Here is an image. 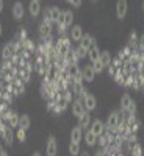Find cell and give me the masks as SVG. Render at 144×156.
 <instances>
[{
    "label": "cell",
    "instance_id": "1",
    "mask_svg": "<svg viewBox=\"0 0 144 156\" xmlns=\"http://www.w3.org/2000/svg\"><path fill=\"white\" fill-rule=\"evenodd\" d=\"M121 120H122V119H121L119 111H113V112L108 115V120H107V123H105L107 129H108L110 133H114V134H116V126L119 125Z\"/></svg>",
    "mask_w": 144,
    "mask_h": 156
},
{
    "label": "cell",
    "instance_id": "2",
    "mask_svg": "<svg viewBox=\"0 0 144 156\" xmlns=\"http://www.w3.org/2000/svg\"><path fill=\"white\" fill-rule=\"evenodd\" d=\"M46 151H47V156H57V153H58V142H57L55 136H49L47 137Z\"/></svg>",
    "mask_w": 144,
    "mask_h": 156
},
{
    "label": "cell",
    "instance_id": "3",
    "mask_svg": "<svg viewBox=\"0 0 144 156\" xmlns=\"http://www.w3.org/2000/svg\"><path fill=\"white\" fill-rule=\"evenodd\" d=\"M83 34H85V33H83V28L80 27V25H72L71 33H69L72 42H80L82 37H83Z\"/></svg>",
    "mask_w": 144,
    "mask_h": 156
},
{
    "label": "cell",
    "instance_id": "4",
    "mask_svg": "<svg viewBox=\"0 0 144 156\" xmlns=\"http://www.w3.org/2000/svg\"><path fill=\"white\" fill-rule=\"evenodd\" d=\"M127 9H128L127 0H117V3H116V16H117V19H124L125 14H127Z\"/></svg>",
    "mask_w": 144,
    "mask_h": 156
},
{
    "label": "cell",
    "instance_id": "5",
    "mask_svg": "<svg viewBox=\"0 0 144 156\" xmlns=\"http://www.w3.org/2000/svg\"><path fill=\"white\" fill-rule=\"evenodd\" d=\"M82 103L85 105V109H86L88 112L94 111V109H96V106H97V105H96V103H97V101H96V97H94L93 94H89V92H88V94H86V97L82 100Z\"/></svg>",
    "mask_w": 144,
    "mask_h": 156
},
{
    "label": "cell",
    "instance_id": "6",
    "mask_svg": "<svg viewBox=\"0 0 144 156\" xmlns=\"http://www.w3.org/2000/svg\"><path fill=\"white\" fill-rule=\"evenodd\" d=\"M89 129L93 131L97 137L100 136V134H103L105 133V123H103L102 120H99V119H96L94 122H91V126H89Z\"/></svg>",
    "mask_w": 144,
    "mask_h": 156
},
{
    "label": "cell",
    "instance_id": "7",
    "mask_svg": "<svg viewBox=\"0 0 144 156\" xmlns=\"http://www.w3.org/2000/svg\"><path fill=\"white\" fill-rule=\"evenodd\" d=\"M85 111H86V109H85V105L82 103V100L77 97V98L72 101V114H74V115L77 117V119H78V117H80Z\"/></svg>",
    "mask_w": 144,
    "mask_h": 156
},
{
    "label": "cell",
    "instance_id": "8",
    "mask_svg": "<svg viewBox=\"0 0 144 156\" xmlns=\"http://www.w3.org/2000/svg\"><path fill=\"white\" fill-rule=\"evenodd\" d=\"M0 134H2L3 140L6 142L8 145H11V144H13V140H14V133H13V128H11L8 123L3 126V129H2V133H0Z\"/></svg>",
    "mask_w": 144,
    "mask_h": 156
},
{
    "label": "cell",
    "instance_id": "9",
    "mask_svg": "<svg viewBox=\"0 0 144 156\" xmlns=\"http://www.w3.org/2000/svg\"><path fill=\"white\" fill-rule=\"evenodd\" d=\"M82 75H83V80L85 81H88V83H91L96 78V72H94V69H93V64L91 66H85L83 69H82Z\"/></svg>",
    "mask_w": 144,
    "mask_h": 156
},
{
    "label": "cell",
    "instance_id": "10",
    "mask_svg": "<svg viewBox=\"0 0 144 156\" xmlns=\"http://www.w3.org/2000/svg\"><path fill=\"white\" fill-rule=\"evenodd\" d=\"M78 126H80L82 129H85V128L89 129V126H91V114L88 111H85L80 117H78Z\"/></svg>",
    "mask_w": 144,
    "mask_h": 156
},
{
    "label": "cell",
    "instance_id": "11",
    "mask_svg": "<svg viewBox=\"0 0 144 156\" xmlns=\"http://www.w3.org/2000/svg\"><path fill=\"white\" fill-rule=\"evenodd\" d=\"M83 139V129L75 125L72 128V131H71V142H77V144H80V140Z\"/></svg>",
    "mask_w": 144,
    "mask_h": 156
},
{
    "label": "cell",
    "instance_id": "12",
    "mask_svg": "<svg viewBox=\"0 0 144 156\" xmlns=\"http://www.w3.org/2000/svg\"><path fill=\"white\" fill-rule=\"evenodd\" d=\"M60 22H63L66 27H72V22H74V14H72V11L71 9H66V11H63V14L60 17Z\"/></svg>",
    "mask_w": 144,
    "mask_h": 156
},
{
    "label": "cell",
    "instance_id": "13",
    "mask_svg": "<svg viewBox=\"0 0 144 156\" xmlns=\"http://www.w3.org/2000/svg\"><path fill=\"white\" fill-rule=\"evenodd\" d=\"M24 80L22 78H14L13 80V84H14V94L13 95H22L25 92V86H24Z\"/></svg>",
    "mask_w": 144,
    "mask_h": 156
},
{
    "label": "cell",
    "instance_id": "14",
    "mask_svg": "<svg viewBox=\"0 0 144 156\" xmlns=\"http://www.w3.org/2000/svg\"><path fill=\"white\" fill-rule=\"evenodd\" d=\"M80 45H82V47H85L86 50H89L91 47H94V45H96V41H94V37L91 36V34L85 33V34H83V37H82V41H80Z\"/></svg>",
    "mask_w": 144,
    "mask_h": 156
},
{
    "label": "cell",
    "instance_id": "15",
    "mask_svg": "<svg viewBox=\"0 0 144 156\" xmlns=\"http://www.w3.org/2000/svg\"><path fill=\"white\" fill-rule=\"evenodd\" d=\"M19 114L16 112V111H9V114H8V125L11 126V128H19Z\"/></svg>",
    "mask_w": 144,
    "mask_h": 156
},
{
    "label": "cell",
    "instance_id": "16",
    "mask_svg": "<svg viewBox=\"0 0 144 156\" xmlns=\"http://www.w3.org/2000/svg\"><path fill=\"white\" fill-rule=\"evenodd\" d=\"M28 11H30V14L33 17H38L39 12H41V3H39L38 0H31V2L28 3Z\"/></svg>",
    "mask_w": 144,
    "mask_h": 156
},
{
    "label": "cell",
    "instance_id": "17",
    "mask_svg": "<svg viewBox=\"0 0 144 156\" xmlns=\"http://www.w3.org/2000/svg\"><path fill=\"white\" fill-rule=\"evenodd\" d=\"M85 142H86L88 147H94L97 144V136L91 131V129H86L85 131Z\"/></svg>",
    "mask_w": 144,
    "mask_h": 156
},
{
    "label": "cell",
    "instance_id": "18",
    "mask_svg": "<svg viewBox=\"0 0 144 156\" xmlns=\"http://www.w3.org/2000/svg\"><path fill=\"white\" fill-rule=\"evenodd\" d=\"M39 34H41V37H42V39L50 37V36H52V25H49V23L42 22L41 25H39Z\"/></svg>",
    "mask_w": 144,
    "mask_h": 156
},
{
    "label": "cell",
    "instance_id": "19",
    "mask_svg": "<svg viewBox=\"0 0 144 156\" xmlns=\"http://www.w3.org/2000/svg\"><path fill=\"white\" fill-rule=\"evenodd\" d=\"M88 58H89V61L91 62H96V61H99L100 59V50L97 48V45H94V47H91L89 50H88Z\"/></svg>",
    "mask_w": 144,
    "mask_h": 156
},
{
    "label": "cell",
    "instance_id": "20",
    "mask_svg": "<svg viewBox=\"0 0 144 156\" xmlns=\"http://www.w3.org/2000/svg\"><path fill=\"white\" fill-rule=\"evenodd\" d=\"M24 5L20 3V2H16L14 5H13V16H14V19H22V16H24Z\"/></svg>",
    "mask_w": 144,
    "mask_h": 156
},
{
    "label": "cell",
    "instance_id": "21",
    "mask_svg": "<svg viewBox=\"0 0 144 156\" xmlns=\"http://www.w3.org/2000/svg\"><path fill=\"white\" fill-rule=\"evenodd\" d=\"M68 105H69V101L64 98V97H61V98L57 101V106L54 108V112H55V114H60V112H63V111H66Z\"/></svg>",
    "mask_w": 144,
    "mask_h": 156
},
{
    "label": "cell",
    "instance_id": "22",
    "mask_svg": "<svg viewBox=\"0 0 144 156\" xmlns=\"http://www.w3.org/2000/svg\"><path fill=\"white\" fill-rule=\"evenodd\" d=\"M61 14H63V11L58 6H52L50 8V17H52V22H54V23H58L60 22Z\"/></svg>",
    "mask_w": 144,
    "mask_h": 156
},
{
    "label": "cell",
    "instance_id": "23",
    "mask_svg": "<svg viewBox=\"0 0 144 156\" xmlns=\"http://www.w3.org/2000/svg\"><path fill=\"white\" fill-rule=\"evenodd\" d=\"M111 61H113V58L110 55V51H107V50L100 51V62L103 64V67H108L111 64Z\"/></svg>",
    "mask_w": 144,
    "mask_h": 156
},
{
    "label": "cell",
    "instance_id": "24",
    "mask_svg": "<svg viewBox=\"0 0 144 156\" xmlns=\"http://www.w3.org/2000/svg\"><path fill=\"white\" fill-rule=\"evenodd\" d=\"M138 44H139V37H138L136 31H132L128 36V47H132L133 50H138Z\"/></svg>",
    "mask_w": 144,
    "mask_h": 156
},
{
    "label": "cell",
    "instance_id": "25",
    "mask_svg": "<svg viewBox=\"0 0 144 156\" xmlns=\"http://www.w3.org/2000/svg\"><path fill=\"white\" fill-rule=\"evenodd\" d=\"M83 89H85L83 81H72V87H71V90H72V94H74V95L78 97V95L83 92Z\"/></svg>",
    "mask_w": 144,
    "mask_h": 156
},
{
    "label": "cell",
    "instance_id": "26",
    "mask_svg": "<svg viewBox=\"0 0 144 156\" xmlns=\"http://www.w3.org/2000/svg\"><path fill=\"white\" fill-rule=\"evenodd\" d=\"M30 117L27 115V114H22L20 117H19V128H24V129H28L30 128Z\"/></svg>",
    "mask_w": 144,
    "mask_h": 156
},
{
    "label": "cell",
    "instance_id": "27",
    "mask_svg": "<svg viewBox=\"0 0 144 156\" xmlns=\"http://www.w3.org/2000/svg\"><path fill=\"white\" fill-rule=\"evenodd\" d=\"M132 95L130 94H124L122 97H121V109L122 111H127V108H128V105L132 103Z\"/></svg>",
    "mask_w": 144,
    "mask_h": 156
},
{
    "label": "cell",
    "instance_id": "28",
    "mask_svg": "<svg viewBox=\"0 0 144 156\" xmlns=\"http://www.w3.org/2000/svg\"><path fill=\"white\" fill-rule=\"evenodd\" d=\"M135 73H136V72H135ZM135 73H124V83H122V86H125V87H132Z\"/></svg>",
    "mask_w": 144,
    "mask_h": 156
},
{
    "label": "cell",
    "instance_id": "29",
    "mask_svg": "<svg viewBox=\"0 0 144 156\" xmlns=\"http://www.w3.org/2000/svg\"><path fill=\"white\" fill-rule=\"evenodd\" d=\"M80 144H77V142H71L69 144V153L72 156H77V154H80Z\"/></svg>",
    "mask_w": 144,
    "mask_h": 156
},
{
    "label": "cell",
    "instance_id": "30",
    "mask_svg": "<svg viewBox=\"0 0 144 156\" xmlns=\"http://www.w3.org/2000/svg\"><path fill=\"white\" fill-rule=\"evenodd\" d=\"M128 153H130V156H142V147L136 142V144H135L132 148H130Z\"/></svg>",
    "mask_w": 144,
    "mask_h": 156
},
{
    "label": "cell",
    "instance_id": "31",
    "mask_svg": "<svg viewBox=\"0 0 144 156\" xmlns=\"http://www.w3.org/2000/svg\"><path fill=\"white\" fill-rule=\"evenodd\" d=\"M105 128H107V126H105ZM97 144H99L102 148H103V147H105V145L108 144V133H107V131L103 133V134H100V136L97 137Z\"/></svg>",
    "mask_w": 144,
    "mask_h": 156
},
{
    "label": "cell",
    "instance_id": "32",
    "mask_svg": "<svg viewBox=\"0 0 144 156\" xmlns=\"http://www.w3.org/2000/svg\"><path fill=\"white\" fill-rule=\"evenodd\" d=\"M75 53H77L78 59H83L85 56H88V50H86L85 47H82V45H78V47L75 48Z\"/></svg>",
    "mask_w": 144,
    "mask_h": 156
},
{
    "label": "cell",
    "instance_id": "33",
    "mask_svg": "<svg viewBox=\"0 0 144 156\" xmlns=\"http://www.w3.org/2000/svg\"><path fill=\"white\" fill-rule=\"evenodd\" d=\"M16 136H17V139H19L20 142H25V140H27V129H24V128H17Z\"/></svg>",
    "mask_w": 144,
    "mask_h": 156
},
{
    "label": "cell",
    "instance_id": "34",
    "mask_svg": "<svg viewBox=\"0 0 144 156\" xmlns=\"http://www.w3.org/2000/svg\"><path fill=\"white\" fill-rule=\"evenodd\" d=\"M113 78H114V81H116L117 84H122V83H124V73H122V70L119 69V70H117V72L114 73V76H113Z\"/></svg>",
    "mask_w": 144,
    "mask_h": 156
},
{
    "label": "cell",
    "instance_id": "35",
    "mask_svg": "<svg viewBox=\"0 0 144 156\" xmlns=\"http://www.w3.org/2000/svg\"><path fill=\"white\" fill-rule=\"evenodd\" d=\"M42 22H46V23H49V25H54V22H52V17H50V8H49V6L44 9V20H42Z\"/></svg>",
    "mask_w": 144,
    "mask_h": 156
},
{
    "label": "cell",
    "instance_id": "36",
    "mask_svg": "<svg viewBox=\"0 0 144 156\" xmlns=\"http://www.w3.org/2000/svg\"><path fill=\"white\" fill-rule=\"evenodd\" d=\"M93 69H94V72H96V73H102L105 67H103V64H102V62H100V59H99V61H96V62L93 64Z\"/></svg>",
    "mask_w": 144,
    "mask_h": 156
},
{
    "label": "cell",
    "instance_id": "37",
    "mask_svg": "<svg viewBox=\"0 0 144 156\" xmlns=\"http://www.w3.org/2000/svg\"><path fill=\"white\" fill-rule=\"evenodd\" d=\"M66 30H68V27H66V25H64L63 22H58V23H57V31H58L60 36L66 34Z\"/></svg>",
    "mask_w": 144,
    "mask_h": 156
},
{
    "label": "cell",
    "instance_id": "38",
    "mask_svg": "<svg viewBox=\"0 0 144 156\" xmlns=\"http://www.w3.org/2000/svg\"><path fill=\"white\" fill-rule=\"evenodd\" d=\"M127 112L130 114V115H135L136 114V103L132 100V103L128 105V108H127Z\"/></svg>",
    "mask_w": 144,
    "mask_h": 156
},
{
    "label": "cell",
    "instance_id": "39",
    "mask_svg": "<svg viewBox=\"0 0 144 156\" xmlns=\"http://www.w3.org/2000/svg\"><path fill=\"white\" fill-rule=\"evenodd\" d=\"M24 39H27V31H25L24 28H20V31H19V34H17V37L14 39V41H24Z\"/></svg>",
    "mask_w": 144,
    "mask_h": 156
},
{
    "label": "cell",
    "instance_id": "40",
    "mask_svg": "<svg viewBox=\"0 0 144 156\" xmlns=\"http://www.w3.org/2000/svg\"><path fill=\"white\" fill-rule=\"evenodd\" d=\"M117 70H119V69L114 67L113 64H110V66H108V75H110V76H114V73H116Z\"/></svg>",
    "mask_w": 144,
    "mask_h": 156
},
{
    "label": "cell",
    "instance_id": "41",
    "mask_svg": "<svg viewBox=\"0 0 144 156\" xmlns=\"http://www.w3.org/2000/svg\"><path fill=\"white\" fill-rule=\"evenodd\" d=\"M138 50L139 51H144V33L139 36V44H138Z\"/></svg>",
    "mask_w": 144,
    "mask_h": 156
},
{
    "label": "cell",
    "instance_id": "42",
    "mask_svg": "<svg viewBox=\"0 0 144 156\" xmlns=\"http://www.w3.org/2000/svg\"><path fill=\"white\" fill-rule=\"evenodd\" d=\"M80 5H82V0H72V6L74 8H78Z\"/></svg>",
    "mask_w": 144,
    "mask_h": 156
},
{
    "label": "cell",
    "instance_id": "43",
    "mask_svg": "<svg viewBox=\"0 0 144 156\" xmlns=\"http://www.w3.org/2000/svg\"><path fill=\"white\" fill-rule=\"evenodd\" d=\"M0 156H8V153H6V150L0 145Z\"/></svg>",
    "mask_w": 144,
    "mask_h": 156
},
{
    "label": "cell",
    "instance_id": "44",
    "mask_svg": "<svg viewBox=\"0 0 144 156\" xmlns=\"http://www.w3.org/2000/svg\"><path fill=\"white\" fill-rule=\"evenodd\" d=\"M94 156H105V153H103V150H97L94 153Z\"/></svg>",
    "mask_w": 144,
    "mask_h": 156
},
{
    "label": "cell",
    "instance_id": "45",
    "mask_svg": "<svg viewBox=\"0 0 144 156\" xmlns=\"http://www.w3.org/2000/svg\"><path fill=\"white\" fill-rule=\"evenodd\" d=\"M78 156H91V154H89V151H80Z\"/></svg>",
    "mask_w": 144,
    "mask_h": 156
},
{
    "label": "cell",
    "instance_id": "46",
    "mask_svg": "<svg viewBox=\"0 0 144 156\" xmlns=\"http://www.w3.org/2000/svg\"><path fill=\"white\" fill-rule=\"evenodd\" d=\"M3 11V0H0V12Z\"/></svg>",
    "mask_w": 144,
    "mask_h": 156
},
{
    "label": "cell",
    "instance_id": "47",
    "mask_svg": "<svg viewBox=\"0 0 144 156\" xmlns=\"http://www.w3.org/2000/svg\"><path fill=\"white\" fill-rule=\"evenodd\" d=\"M33 156H41V153H39V151H35V153H33Z\"/></svg>",
    "mask_w": 144,
    "mask_h": 156
},
{
    "label": "cell",
    "instance_id": "48",
    "mask_svg": "<svg viewBox=\"0 0 144 156\" xmlns=\"http://www.w3.org/2000/svg\"><path fill=\"white\" fill-rule=\"evenodd\" d=\"M2 31H3V30H2V23H0V36H2Z\"/></svg>",
    "mask_w": 144,
    "mask_h": 156
},
{
    "label": "cell",
    "instance_id": "49",
    "mask_svg": "<svg viewBox=\"0 0 144 156\" xmlns=\"http://www.w3.org/2000/svg\"><path fill=\"white\" fill-rule=\"evenodd\" d=\"M66 2H68V3H71V5H72V0H66Z\"/></svg>",
    "mask_w": 144,
    "mask_h": 156
},
{
    "label": "cell",
    "instance_id": "50",
    "mask_svg": "<svg viewBox=\"0 0 144 156\" xmlns=\"http://www.w3.org/2000/svg\"><path fill=\"white\" fill-rule=\"evenodd\" d=\"M142 11H144V0H142Z\"/></svg>",
    "mask_w": 144,
    "mask_h": 156
},
{
    "label": "cell",
    "instance_id": "51",
    "mask_svg": "<svg viewBox=\"0 0 144 156\" xmlns=\"http://www.w3.org/2000/svg\"><path fill=\"white\" fill-rule=\"evenodd\" d=\"M38 2H41V0H38Z\"/></svg>",
    "mask_w": 144,
    "mask_h": 156
}]
</instances>
